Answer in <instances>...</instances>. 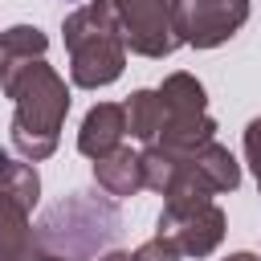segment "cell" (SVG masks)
Instances as JSON below:
<instances>
[{
  "instance_id": "3",
  "label": "cell",
  "mask_w": 261,
  "mask_h": 261,
  "mask_svg": "<svg viewBox=\"0 0 261 261\" xmlns=\"http://www.w3.org/2000/svg\"><path fill=\"white\" fill-rule=\"evenodd\" d=\"M135 261H175V253H171V249H159V245H147Z\"/></svg>"
},
{
  "instance_id": "1",
  "label": "cell",
  "mask_w": 261,
  "mask_h": 261,
  "mask_svg": "<svg viewBox=\"0 0 261 261\" xmlns=\"http://www.w3.org/2000/svg\"><path fill=\"white\" fill-rule=\"evenodd\" d=\"M118 110L114 106H102V110H94L90 118H86V135H82V151H90V155H102L114 139H118Z\"/></svg>"
},
{
  "instance_id": "5",
  "label": "cell",
  "mask_w": 261,
  "mask_h": 261,
  "mask_svg": "<svg viewBox=\"0 0 261 261\" xmlns=\"http://www.w3.org/2000/svg\"><path fill=\"white\" fill-rule=\"evenodd\" d=\"M232 261H253V257H232Z\"/></svg>"
},
{
  "instance_id": "2",
  "label": "cell",
  "mask_w": 261,
  "mask_h": 261,
  "mask_svg": "<svg viewBox=\"0 0 261 261\" xmlns=\"http://www.w3.org/2000/svg\"><path fill=\"white\" fill-rule=\"evenodd\" d=\"M0 196L16 200V208H29L37 200V175L29 167H16V163L0 159Z\"/></svg>"
},
{
  "instance_id": "4",
  "label": "cell",
  "mask_w": 261,
  "mask_h": 261,
  "mask_svg": "<svg viewBox=\"0 0 261 261\" xmlns=\"http://www.w3.org/2000/svg\"><path fill=\"white\" fill-rule=\"evenodd\" d=\"M249 155L257 159V175H261V122L249 126Z\"/></svg>"
}]
</instances>
